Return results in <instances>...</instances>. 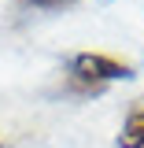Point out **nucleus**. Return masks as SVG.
I'll return each mask as SVG.
<instances>
[{
  "mask_svg": "<svg viewBox=\"0 0 144 148\" xmlns=\"http://www.w3.org/2000/svg\"><path fill=\"white\" fill-rule=\"evenodd\" d=\"M126 78H133V63L104 56V52H78L67 63L63 89L74 96H100L111 82H126Z\"/></svg>",
  "mask_w": 144,
  "mask_h": 148,
  "instance_id": "obj_1",
  "label": "nucleus"
},
{
  "mask_svg": "<svg viewBox=\"0 0 144 148\" xmlns=\"http://www.w3.org/2000/svg\"><path fill=\"white\" fill-rule=\"evenodd\" d=\"M115 148H144V100H137L122 119V130L115 137Z\"/></svg>",
  "mask_w": 144,
  "mask_h": 148,
  "instance_id": "obj_2",
  "label": "nucleus"
},
{
  "mask_svg": "<svg viewBox=\"0 0 144 148\" xmlns=\"http://www.w3.org/2000/svg\"><path fill=\"white\" fill-rule=\"evenodd\" d=\"M18 8H33V11H63V8H74L78 0H15Z\"/></svg>",
  "mask_w": 144,
  "mask_h": 148,
  "instance_id": "obj_3",
  "label": "nucleus"
},
{
  "mask_svg": "<svg viewBox=\"0 0 144 148\" xmlns=\"http://www.w3.org/2000/svg\"><path fill=\"white\" fill-rule=\"evenodd\" d=\"M0 148H4V145H0Z\"/></svg>",
  "mask_w": 144,
  "mask_h": 148,
  "instance_id": "obj_4",
  "label": "nucleus"
}]
</instances>
